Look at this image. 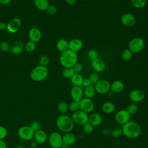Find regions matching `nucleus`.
Wrapping results in <instances>:
<instances>
[{
	"label": "nucleus",
	"instance_id": "nucleus-1",
	"mask_svg": "<svg viewBox=\"0 0 148 148\" xmlns=\"http://www.w3.org/2000/svg\"><path fill=\"white\" fill-rule=\"evenodd\" d=\"M123 135L130 139H135L139 137L141 134L140 125L134 121H129L121 127Z\"/></svg>",
	"mask_w": 148,
	"mask_h": 148
},
{
	"label": "nucleus",
	"instance_id": "nucleus-2",
	"mask_svg": "<svg viewBox=\"0 0 148 148\" xmlns=\"http://www.w3.org/2000/svg\"><path fill=\"white\" fill-rule=\"evenodd\" d=\"M78 57L76 52L70 50L61 53L60 56V62L64 68H72L77 62Z\"/></svg>",
	"mask_w": 148,
	"mask_h": 148
},
{
	"label": "nucleus",
	"instance_id": "nucleus-3",
	"mask_svg": "<svg viewBox=\"0 0 148 148\" xmlns=\"http://www.w3.org/2000/svg\"><path fill=\"white\" fill-rule=\"evenodd\" d=\"M56 125L59 130L66 133L71 132L75 126V124L71 118L66 114H61L56 120Z\"/></svg>",
	"mask_w": 148,
	"mask_h": 148
},
{
	"label": "nucleus",
	"instance_id": "nucleus-4",
	"mask_svg": "<svg viewBox=\"0 0 148 148\" xmlns=\"http://www.w3.org/2000/svg\"><path fill=\"white\" fill-rule=\"evenodd\" d=\"M49 75V70L46 66L38 65L35 66L30 73L31 79L36 82H39L45 80Z\"/></svg>",
	"mask_w": 148,
	"mask_h": 148
},
{
	"label": "nucleus",
	"instance_id": "nucleus-5",
	"mask_svg": "<svg viewBox=\"0 0 148 148\" xmlns=\"http://www.w3.org/2000/svg\"><path fill=\"white\" fill-rule=\"evenodd\" d=\"M35 131L29 125L20 127L17 132L18 136L23 140L29 141L34 138Z\"/></svg>",
	"mask_w": 148,
	"mask_h": 148
},
{
	"label": "nucleus",
	"instance_id": "nucleus-6",
	"mask_svg": "<svg viewBox=\"0 0 148 148\" xmlns=\"http://www.w3.org/2000/svg\"><path fill=\"white\" fill-rule=\"evenodd\" d=\"M145 46L144 40L139 37H136L132 39L128 43V49L132 53H138L141 51Z\"/></svg>",
	"mask_w": 148,
	"mask_h": 148
},
{
	"label": "nucleus",
	"instance_id": "nucleus-7",
	"mask_svg": "<svg viewBox=\"0 0 148 148\" xmlns=\"http://www.w3.org/2000/svg\"><path fill=\"white\" fill-rule=\"evenodd\" d=\"M88 113L79 109L72 113L71 118L74 124L78 125H83L88 122Z\"/></svg>",
	"mask_w": 148,
	"mask_h": 148
},
{
	"label": "nucleus",
	"instance_id": "nucleus-8",
	"mask_svg": "<svg viewBox=\"0 0 148 148\" xmlns=\"http://www.w3.org/2000/svg\"><path fill=\"white\" fill-rule=\"evenodd\" d=\"M49 145L53 148H61L62 144V135L58 132H53L48 136Z\"/></svg>",
	"mask_w": 148,
	"mask_h": 148
},
{
	"label": "nucleus",
	"instance_id": "nucleus-9",
	"mask_svg": "<svg viewBox=\"0 0 148 148\" xmlns=\"http://www.w3.org/2000/svg\"><path fill=\"white\" fill-rule=\"evenodd\" d=\"M80 110L87 113H90L92 112L94 109L95 105L91 99L84 97L79 102Z\"/></svg>",
	"mask_w": 148,
	"mask_h": 148
},
{
	"label": "nucleus",
	"instance_id": "nucleus-10",
	"mask_svg": "<svg viewBox=\"0 0 148 148\" xmlns=\"http://www.w3.org/2000/svg\"><path fill=\"white\" fill-rule=\"evenodd\" d=\"M131 116V115H130L126 109H121L116 113L114 119L118 124L123 125L130 121Z\"/></svg>",
	"mask_w": 148,
	"mask_h": 148
},
{
	"label": "nucleus",
	"instance_id": "nucleus-11",
	"mask_svg": "<svg viewBox=\"0 0 148 148\" xmlns=\"http://www.w3.org/2000/svg\"><path fill=\"white\" fill-rule=\"evenodd\" d=\"M94 87L96 92L104 94L108 93L110 90V83L107 80L101 79L94 84Z\"/></svg>",
	"mask_w": 148,
	"mask_h": 148
},
{
	"label": "nucleus",
	"instance_id": "nucleus-12",
	"mask_svg": "<svg viewBox=\"0 0 148 148\" xmlns=\"http://www.w3.org/2000/svg\"><path fill=\"white\" fill-rule=\"evenodd\" d=\"M120 21L124 26L126 27H131L135 24L136 20L134 14L130 13H127L121 16Z\"/></svg>",
	"mask_w": 148,
	"mask_h": 148
},
{
	"label": "nucleus",
	"instance_id": "nucleus-13",
	"mask_svg": "<svg viewBox=\"0 0 148 148\" xmlns=\"http://www.w3.org/2000/svg\"><path fill=\"white\" fill-rule=\"evenodd\" d=\"M21 25V21L20 18L15 17L12 18L6 25V30L12 34L16 33Z\"/></svg>",
	"mask_w": 148,
	"mask_h": 148
},
{
	"label": "nucleus",
	"instance_id": "nucleus-14",
	"mask_svg": "<svg viewBox=\"0 0 148 148\" xmlns=\"http://www.w3.org/2000/svg\"><path fill=\"white\" fill-rule=\"evenodd\" d=\"M145 97V92L139 89L131 91L129 94V98L133 103H138L142 101Z\"/></svg>",
	"mask_w": 148,
	"mask_h": 148
},
{
	"label": "nucleus",
	"instance_id": "nucleus-15",
	"mask_svg": "<svg viewBox=\"0 0 148 148\" xmlns=\"http://www.w3.org/2000/svg\"><path fill=\"white\" fill-rule=\"evenodd\" d=\"M28 35L29 41H31L35 43H38L40 40L42 36L41 31L36 27L31 28L28 31Z\"/></svg>",
	"mask_w": 148,
	"mask_h": 148
},
{
	"label": "nucleus",
	"instance_id": "nucleus-16",
	"mask_svg": "<svg viewBox=\"0 0 148 148\" xmlns=\"http://www.w3.org/2000/svg\"><path fill=\"white\" fill-rule=\"evenodd\" d=\"M91 66L95 72L101 73L105 71L106 68V64L103 59L98 57L92 61Z\"/></svg>",
	"mask_w": 148,
	"mask_h": 148
},
{
	"label": "nucleus",
	"instance_id": "nucleus-17",
	"mask_svg": "<svg viewBox=\"0 0 148 148\" xmlns=\"http://www.w3.org/2000/svg\"><path fill=\"white\" fill-rule=\"evenodd\" d=\"M70 94L73 101L79 102L83 98V90L81 87L73 86L71 90Z\"/></svg>",
	"mask_w": 148,
	"mask_h": 148
},
{
	"label": "nucleus",
	"instance_id": "nucleus-18",
	"mask_svg": "<svg viewBox=\"0 0 148 148\" xmlns=\"http://www.w3.org/2000/svg\"><path fill=\"white\" fill-rule=\"evenodd\" d=\"M69 50L74 52H77L81 50L83 46V42L78 38H73L68 42Z\"/></svg>",
	"mask_w": 148,
	"mask_h": 148
},
{
	"label": "nucleus",
	"instance_id": "nucleus-19",
	"mask_svg": "<svg viewBox=\"0 0 148 148\" xmlns=\"http://www.w3.org/2000/svg\"><path fill=\"white\" fill-rule=\"evenodd\" d=\"M102 121L103 118L102 116L98 113H92L88 116V122L94 127L101 125Z\"/></svg>",
	"mask_w": 148,
	"mask_h": 148
},
{
	"label": "nucleus",
	"instance_id": "nucleus-20",
	"mask_svg": "<svg viewBox=\"0 0 148 148\" xmlns=\"http://www.w3.org/2000/svg\"><path fill=\"white\" fill-rule=\"evenodd\" d=\"M24 49V44L21 40L14 41L10 46V51L15 55H18L21 53Z\"/></svg>",
	"mask_w": 148,
	"mask_h": 148
},
{
	"label": "nucleus",
	"instance_id": "nucleus-21",
	"mask_svg": "<svg viewBox=\"0 0 148 148\" xmlns=\"http://www.w3.org/2000/svg\"><path fill=\"white\" fill-rule=\"evenodd\" d=\"M34 139L38 144H43L47 140L48 136L45 131L40 129L35 132Z\"/></svg>",
	"mask_w": 148,
	"mask_h": 148
},
{
	"label": "nucleus",
	"instance_id": "nucleus-22",
	"mask_svg": "<svg viewBox=\"0 0 148 148\" xmlns=\"http://www.w3.org/2000/svg\"><path fill=\"white\" fill-rule=\"evenodd\" d=\"M124 88V83L120 80H115L110 84V91L114 94H119L121 92Z\"/></svg>",
	"mask_w": 148,
	"mask_h": 148
},
{
	"label": "nucleus",
	"instance_id": "nucleus-23",
	"mask_svg": "<svg viewBox=\"0 0 148 148\" xmlns=\"http://www.w3.org/2000/svg\"><path fill=\"white\" fill-rule=\"evenodd\" d=\"M76 140V138L75 135L71 132L64 133V134L62 135L63 143L68 145L70 146L73 145L75 143Z\"/></svg>",
	"mask_w": 148,
	"mask_h": 148
},
{
	"label": "nucleus",
	"instance_id": "nucleus-24",
	"mask_svg": "<svg viewBox=\"0 0 148 148\" xmlns=\"http://www.w3.org/2000/svg\"><path fill=\"white\" fill-rule=\"evenodd\" d=\"M102 111L106 114H111L115 111L116 106L114 104L111 102H105L101 106Z\"/></svg>",
	"mask_w": 148,
	"mask_h": 148
},
{
	"label": "nucleus",
	"instance_id": "nucleus-25",
	"mask_svg": "<svg viewBox=\"0 0 148 148\" xmlns=\"http://www.w3.org/2000/svg\"><path fill=\"white\" fill-rule=\"evenodd\" d=\"M56 47L61 53L64 52L69 49L68 42L66 39H61L57 41L56 43Z\"/></svg>",
	"mask_w": 148,
	"mask_h": 148
},
{
	"label": "nucleus",
	"instance_id": "nucleus-26",
	"mask_svg": "<svg viewBox=\"0 0 148 148\" xmlns=\"http://www.w3.org/2000/svg\"><path fill=\"white\" fill-rule=\"evenodd\" d=\"M83 79L84 78L82 75H80V73H75L71 78V81L73 86L81 87L83 84Z\"/></svg>",
	"mask_w": 148,
	"mask_h": 148
},
{
	"label": "nucleus",
	"instance_id": "nucleus-27",
	"mask_svg": "<svg viewBox=\"0 0 148 148\" xmlns=\"http://www.w3.org/2000/svg\"><path fill=\"white\" fill-rule=\"evenodd\" d=\"M35 6L39 10L45 11L49 5V0H34Z\"/></svg>",
	"mask_w": 148,
	"mask_h": 148
},
{
	"label": "nucleus",
	"instance_id": "nucleus-28",
	"mask_svg": "<svg viewBox=\"0 0 148 148\" xmlns=\"http://www.w3.org/2000/svg\"><path fill=\"white\" fill-rule=\"evenodd\" d=\"M96 94V91L94 86L91 84L90 86L86 87L83 90V94L86 98L92 99Z\"/></svg>",
	"mask_w": 148,
	"mask_h": 148
},
{
	"label": "nucleus",
	"instance_id": "nucleus-29",
	"mask_svg": "<svg viewBox=\"0 0 148 148\" xmlns=\"http://www.w3.org/2000/svg\"><path fill=\"white\" fill-rule=\"evenodd\" d=\"M57 110L61 114H66L69 110L68 104L64 101L60 102L57 105Z\"/></svg>",
	"mask_w": 148,
	"mask_h": 148
},
{
	"label": "nucleus",
	"instance_id": "nucleus-30",
	"mask_svg": "<svg viewBox=\"0 0 148 148\" xmlns=\"http://www.w3.org/2000/svg\"><path fill=\"white\" fill-rule=\"evenodd\" d=\"M132 6L136 9H142L144 8L147 0H130Z\"/></svg>",
	"mask_w": 148,
	"mask_h": 148
},
{
	"label": "nucleus",
	"instance_id": "nucleus-31",
	"mask_svg": "<svg viewBox=\"0 0 148 148\" xmlns=\"http://www.w3.org/2000/svg\"><path fill=\"white\" fill-rule=\"evenodd\" d=\"M75 73L73 68H64L62 72V76L65 79H71Z\"/></svg>",
	"mask_w": 148,
	"mask_h": 148
},
{
	"label": "nucleus",
	"instance_id": "nucleus-32",
	"mask_svg": "<svg viewBox=\"0 0 148 148\" xmlns=\"http://www.w3.org/2000/svg\"><path fill=\"white\" fill-rule=\"evenodd\" d=\"M133 56V53L128 49L124 50L121 53V57L124 61L130 60Z\"/></svg>",
	"mask_w": 148,
	"mask_h": 148
},
{
	"label": "nucleus",
	"instance_id": "nucleus-33",
	"mask_svg": "<svg viewBox=\"0 0 148 148\" xmlns=\"http://www.w3.org/2000/svg\"><path fill=\"white\" fill-rule=\"evenodd\" d=\"M126 110L130 114V115H133L138 112V106L135 103L132 102L127 106Z\"/></svg>",
	"mask_w": 148,
	"mask_h": 148
},
{
	"label": "nucleus",
	"instance_id": "nucleus-34",
	"mask_svg": "<svg viewBox=\"0 0 148 148\" xmlns=\"http://www.w3.org/2000/svg\"><path fill=\"white\" fill-rule=\"evenodd\" d=\"M36 43L31 41H29L24 45V49L28 53L34 51L36 49Z\"/></svg>",
	"mask_w": 148,
	"mask_h": 148
},
{
	"label": "nucleus",
	"instance_id": "nucleus-35",
	"mask_svg": "<svg viewBox=\"0 0 148 148\" xmlns=\"http://www.w3.org/2000/svg\"><path fill=\"white\" fill-rule=\"evenodd\" d=\"M83 130L85 134H90L93 132L94 130V127L89 122H87L83 125Z\"/></svg>",
	"mask_w": 148,
	"mask_h": 148
},
{
	"label": "nucleus",
	"instance_id": "nucleus-36",
	"mask_svg": "<svg viewBox=\"0 0 148 148\" xmlns=\"http://www.w3.org/2000/svg\"><path fill=\"white\" fill-rule=\"evenodd\" d=\"M89 80H90V82L91 84H95L99 80V76L97 72H92L88 76Z\"/></svg>",
	"mask_w": 148,
	"mask_h": 148
},
{
	"label": "nucleus",
	"instance_id": "nucleus-37",
	"mask_svg": "<svg viewBox=\"0 0 148 148\" xmlns=\"http://www.w3.org/2000/svg\"><path fill=\"white\" fill-rule=\"evenodd\" d=\"M39 62L40 65H42L43 66H47L50 63L49 57L46 55H43L39 58Z\"/></svg>",
	"mask_w": 148,
	"mask_h": 148
},
{
	"label": "nucleus",
	"instance_id": "nucleus-38",
	"mask_svg": "<svg viewBox=\"0 0 148 148\" xmlns=\"http://www.w3.org/2000/svg\"><path fill=\"white\" fill-rule=\"evenodd\" d=\"M68 108H69V110L72 113L77 111L78 110L80 109L79 102H75L73 101L72 102H71L68 105Z\"/></svg>",
	"mask_w": 148,
	"mask_h": 148
},
{
	"label": "nucleus",
	"instance_id": "nucleus-39",
	"mask_svg": "<svg viewBox=\"0 0 148 148\" xmlns=\"http://www.w3.org/2000/svg\"><path fill=\"white\" fill-rule=\"evenodd\" d=\"M88 58L91 61L98 58V52L95 49H91L87 53Z\"/></svg>",
	"mask_w": 148,
	"mask_h": 148
},
{
	"label": "nucleus",
	"instance_id": "nucleus-40",
	"mask_svg": "<svg viewBox=\"0 0 148 148\" xmlns=\"http://www.w3.org/2000/svg\"><path fill=\"white\" fill-rule=\"evenodd\" d=\"M0 50L5 53L8 52L10 50V45L6 41H2L0 43Z\"/></svg>",
	"mask_w": 148,
	"mask_h": 148
},
{
	"label": "nucleus",
	"instance_id": "nucleus-41",
	"mask_svg": "<svg viewBox=\"0 0 148 148\" xmlns=\"http://www.w3.org/2000/svg\"><path fill=\"white\" fill-rule=\"evenodd\" d=\"M123 135L121 128H115L111 131L110 135L113 138H119Z\"/></svg>",
	"mask_w": 148,
	"mask_h": 148
},
{
	"label": "nucleus",
	"instance_id": "nucleus-42",
	"mask_svg": "<svg viewBox=\"0 0 148 148\" xmlns=\"http://www.w3.org/2000/svg\"><path fill=\"white\" fill-rule=\"evenodd\" d=\"M8 135V130L3 125H0V140H4Z\"/></svg>",
	"mask_w": 148,
	"mask_h": 148
},
{
	"label": "nucleus",
	"instance_id": "nucleus-43",
	"mask_svg": "<svg viewBox=\"0 0 148 148\" xmlns=\"http://www.w3.org/2000/svg\"><path fill=\"white\" fill-rule=\"evenodd\" d=\"M32 129L35 132V131H37L41 129V125H40V123L36 121V120H35V121H33L32 122H31L30 125H29Z\"/></svg>",
	"mask_w": 148,
	"mask_h": 148
},
{
	"label": "nucleus",
	"instance_id": "nucleus-44",
	"mask_svg": "<svg viewBox=\"0 0 148 148\" xmlns=\"http://www.w3.org/2000/svg\"><path fill=\"white\" fill-rule=\"evenodd\" d=\"M47 13L50 15H54L57 13V9L56 6L54 5H49L48 8H47L46 10Z\"/></svg>",
	"mask_w": 148,
	"mask_h": 148
},
{
	"label": "nucleus",
	"instance_id": "nucleus-45",
	"mask_svg": "<svg viewBox=\"0 0 148 148\" xmlns=\"http://www.w3.org/2000/svg\"><path fill=\"white\" fill-rule=\"evenodd\" d=\"M72 68H73L75 73H79L83 70V65L81 63L77 62L74 65V66Z\"/></svg>",
	"mask_w": 148,
	"mask_h": 148
},
{
	"label": "nucleus",
	"instance_id": "nucleus-46",
	"mask_svg": "<svg viewBox=\"0 0 148 148\" xmlns=\"http://www.w3.org/2000/svg\"><path fill=\"white\" fill-rule=\"evenodd\" d=\"M91 84V83L90 80H89L88 78H86V79H83L82 86H83L84 87H88V86H90Z\"/></svg>",
	"mask_w": 148,
	"mask_h": 148
},
{
	"label": "nucleus",
	"instance_id": "nucleus-47",
	"mask_svg": "<svg viewBox=\"0 0 148 148\" xmlns=\"http://www.w3.org/2000/svg\"><path fill=\"white\" fill-rule=\"evenodd\" d=\"M38 145V143L35 140H31L29 143V146L31 148H37Z\"/></svg>",
	"mask_w": 148,
	"mask_h": 148
},
{
	"label": "nucleus",
	"instance_id": "nucleus-48",
	"mask_svg": "<svg viewBox=\"0 0 148 148\" xmlns=\"http://www.w3.org/2000/svg\"><path fill=\"white\" fill-rule=\"evenodd\" d=\"M110 132H111V131H110L109 129H107V128H104L102 131V134L104 135H106V136L110 135Z\"/></svg>",
	"mask_w": 148,
	"mask_h": 148
},
{
	"label": "nucleus",
	"instance_id": "nucleus-49",
	"mask_svg": "<svg viewBox=\"0 0 148 148\" xmlns=\"http://www.w3.org/2000/svg\"><path fill=\"white\" fill-rule=\"evenodd\" d=\"M6 24L5 22L1 21L0 22V31H3L6 29Z\"/></svg>",
	"mask_w": 148,
	"mask_h": 148
},
{
	"label": "nucleus",
	"instance_id": "nucleus-50",
	"mask_svg": "<svg viewBox=\"0 0 148 148\" xmlns=\"http://www.w3.org/2000/svg\"><path fill=\"white\" fill-rule=\"evenodd\" d=\"M0 148H7V144L4 140H0Z\"/></svg>",
	"mask_w": 148,
	"mask_h": 148
},
{
	"label": "nucleus",
	"instance_id": "nucleus-51",
	"mask_svg": "<svg viewBox=\"0 0 148 148\" xmlns=\"http://www.w3.org/2000/svg\"><path fill=\"white\" fill-rule=\"evenodd\" d=\"M11 0H0V4L2 5H8L10 2Z\"/></svg>",
	"mask_w": 148,
	"mask_h": 148
},
{
	"label": "nucleus",
	"instance_id": "nucleus-52",
	"mask_svg": "<svg viewBox=\"0 0 148 148\" xmlns=\"http://www.w3.org/2000/svg\"><path fill=\"white\" fill-rule=\"evenodd\" d=\"M66 3L69 5H72L75 4L76 2V0H65Z\"/></svg>",
	"mask_w": 148,
	"mask_h": 148
},
{
	"label": "nucleus",
	"instance_id": "nucleus-53",
	"mask_svg": "<svg viewBox=\"0 0 148 148\" xmlns=\"http://www.w3.org/2000/svg\"><path fill=\"white\" fill-rule=\"evenodd\" d=\"M70 147H71L70 146H69V145H66V144L63 143L61 148H70Z\"/></svg>",
	"mask_w": 148,
	"mask_h": 148
},
{
	"label": "nucleus",
	"instance_id": "nucleus-54",
	"mask_svg": "<svg viewBox=\"0 0 148 148\" xmlns=\"http://www.w3.org/2000/svg\"><path fill=\"white\" fill-rule=\"evenodd\" d=\"M14 148H25L24 146H22V145H18V146H17L16 147H15Z\"/></svg>",
	"mask_w": 148,
	"mask_h": 148
},
{
	"label": "nucleus",
	"instance_id": "nucleus-55",
	"mask_svg": "<svg viewBox=\"0 0 148 148\" xmlns=\"http://www.w3.org/2000/svg\"><path fill=\"white\" fill-rule=\"evenodd\" d=\"M81 1H84V0H81Z\"/></svg>",
	"mask_w": 148,
	"mask_h": 148
},
{
	"label": "nucleus",
	"instance_id": "nucleus-56",
	"mask_svg": "<svg viewBox=\"0 0 148 148\" xmlns=\"http://www.w3.org/2000/svg\"><path fill=\"white\" fill-rule=\"evenodd\" d=\"M37 148H38V147H37Z\"/></svg>",
	"mask_w": 148,
	"mask_h": 148
}]
</instances>
